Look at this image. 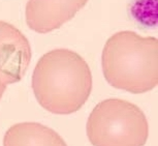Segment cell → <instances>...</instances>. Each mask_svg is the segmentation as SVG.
Returning a JSON list of instances; mask_svg holds the SVG:
<instances>
[{"label": "cell", "mask_w": 158, "mask_h": 146, "mask_svg": "<svg viewBox=\"0 0 158 146\" xmlns=\"http://www.w3.org/2000/svg\"><path fill=\"white\" fill-rule=\"evenodd\" d=\"M32 90L38 104L53 114L79 111L92 91L87 61L69 49H55L40 58L32 74Z\"/></svg>", "instance_id": "1"}, {"label": "cell", "mask_w": 158, "mask_h": 146, "mask_svg": "<svg viewBox=\"0 0 158 146\" xmlns=\"http://www.w3.org/2000/svg\"><path fill=\"white\" fill-rule=\"evenodd\" d=\"M103 76L116 89L145 93L158 84V40L124 30L106 41L101 55Z\"/></svg>", "instance_id": "2"}, {"label": "cell", "mask_w": 158, "mask_h": 146, "mask_svg": "<svg viewBox=\"0 0 158 146\" xmlns=\"http://www.w3.org/2000/svg\"><path fill=\"white\" fill-rule=\"evenodd\" d=\"M86 130L93 146H144L149 136L145 113L120 99L98 103L89 115Z\"/></svg>", "instance_id": "3"}, {"label": "cell", "mask_w": 158, "mask_h": 146, "mask_svg": "<svg viewBox=\"0 0 158 146\" xmlns=\"http://www.w3.org/2000/svg\"><path fill=\"white\" fill-rule=\"evenodd\" d=\"M28 38L13 24L0 21V79L5 85L20 82L31 61Z\"/></svg>", "instance_id": "4"}, {"label": "cell", "mask_w": 158, "mask_h": 146, "mask_svg": "<svg viewBox=\"0 0 158 146\" xmlns=\"http://www.w3.org/2000/svg\"><path fill=\"white\" fill-rule=\"evenodd\" d=\"M89 0H28L25 7L27 26L37 33L57 30L70 21Z\"/></svg>", "instance_id": "5"}, {"label": "cell", "mask_w": 158, "mask_h": 146, "mask_svg": "<svg viewBox=\"0 0 158 146\" xmlns=\"http://www.w3.org/2000/svg\"><path fill=\"white\" fill-rule=\"evenodd\" d=\"M3 146H67V144L51 127L28 121L11 126L4 135Z\"/></svg>", "instance_id": "6"}, {"label": "cell", "mask_w": 158, "mask_h": 146, "mask_svg": "<svg viewBox=\"0 0 158 146\" xmlns=\"http://www.w3.org/2000/svg\"><path fill=\"white\" fill-rule=\"evenodd\" d=\"M5 89H6V85H5L4 83L1 81V79H0V101H1L2 97H3Z\"/></svg>", "instance_id": "7"}]
</instances>
